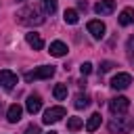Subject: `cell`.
Listing matches in <instances>:
<instances>
[{"label": "cell", "mask_w": 134, "mask_h": 134, "mask_svg": "<svg viewBox=\"0 0 134 134\" xmlns=\"http://www.w3.org/2000/svg\"><path fill=\"white\" fill-rule=\"evenodd\" d=\"M42 8H44V15H54L57 13V0H40Z\"/></svg>", "instance_id": "e0dca14e"}, {"label": "cell", "mask_w": 134, "mask_h": 134, "mask_svg": "<svg viewBox=\"0 0 134 134\" xmlns=\"http://www.w3.org/2000/svg\"><path fill=\"white\" fill-rule=\"evenodd\" d=\"M113 67H117L113 61H103V63H100V67H98V71H100V73H107V71H111Z\"/></svg>", "instance_id": "44dd1931"}, {"label": "cell", "mask_w": 134, "mask_h": 134, "mask_svg": "<svg viewBox=\"0 0 134 134\" xmlns=\"http://www.w3.org/2000/svg\"><path fill=\"white\" fill-rule=\"evenodd\" d=\"M80 71H82V75L92 73V63H82V65H80Z\"/></svg>", "instance_id": "603a6c76"}, {"label": "cell", "mask_w": 134, "mask_h": 134, "mask_svg": "<svg viewBox=\"0 0 134 134\" xmlns=\"http://www.w3.org/2000/svg\"><path fill=\"white\" fill-rule=\"evenodd\" d=\"M23 134H42L40 132V126H36V124H29L27 128H25V132Z\"/></svg>", "instance_id": "7402d4cb"}, {"label": "cell", "mask_w": 134, "mask_h": 134, "mask_svg": "<svg viewBox=\"0 0 134 134\" xmlns=\"http://www.w3.org/2000/svg\"><path fill=\"white\" fill-rule=\"evenodd\" d=\"M46 134H57V132H54V130H50V132H46Z\"/></svg>", "instance_id": "484cf974"}, {"label": "cell", "mask_w": 134, "mask_h": 134, "mask_svg": "<svg viewBox=\"0 0 134 134\" xmlns=\"http://www.w3.org/2000/svg\"><path fill=\"white\" fill-rule=\"evenodd\" d=\"M63 19H65V23L75 25L80 17H77V10H75V8H67V10H65V15H63Z\"/></svg>", "instance_id": "ac0fdd59"}, {"label": "cell", "mask_w": 134, "mask_h": 134, "mask_svg": "<svg viewBox=\"0 0 134 134\" xmlns=\"http://www.w3.org/2000/svg\"><path fill=\"white\" fill-rule=\"evenodd\" d=\"M117 21H119V25H124V27H126V25H132V23H134V8L126 6V8L119 13V19H117Z\"/></svg>", "instance_id": "5bb4252c"}, {"label": "cell", "mask_w": 134, "mask_h": 134, "mask_svg": "<svg viewBox=\"0 0 134 134\" xmlns=\"http://www.w3.org/2000/svg\"><path fill=\"white\" fill-rule=\"evenodd\" d=\"M107 128H109L111 134H128V132L134 128V121L128 119V117H119V115H115V117L107 124Z\"/></svg>", "instance_id": "7a4b0ae2"}, {"label": "cell", "mask_w": 134, "mask_h": 134, "mask_svg": "<svg viewBox=\"0 0 134 134\" xmlns=\"http://www.w3.org/2000/svg\"><path fill=\"white\" fill-rule=\"evenodd\" d=\"M67 115V111H65V107H50V109H46L44 111V117H42V121L44 124H57L61 117H65Z\"/></svg>", "instance_id": "5b68a950"}, {"label": "cell", "mask_w": 134, "mask_h": 134, "mask_svg": "<svg viewBox=\"0 0 134 134\" xmlns=\"http://www.w3.org/2000/svg\"><path fill=\"white\" fill-rule=\"evenodd\" d=\"M77 6H80L82 10H86V8H88V4H86V0H80V2H77Z\"/></svg>", "instance_id": "d4e9b609"}, {"label": "cell", "mask_w": 134, "mask_h": 134, "mask_svg": "<svg viewBox=\"0 0 134 134\" xmlns=\"http://www.w3.org/2000/svg\"><path fill=\"white\" fill-rule=\"evenodd\" d=\"M17 2H25V0H17Z\"/></svg>", "instance_id": "4316f807"}, {"label": "cell", "mask_w": 134, "mask_h": 134, "mask_svg": "<svg viewBox=\"0 0 134 134\" xmlns=\"http://www.w3.org/2000/svg\"><path fill=\"white\" fill-rule=\"evenodd\" d=\"M115 10V0H98L94 4V13L96 15H111Z\"/></svg>", "instance_id": "52a82bcc"}, {"label": "cell", "mask_w": 134, "mask_h": 134, "mask_svg": "<svg viewBox=\"0 0 134 134\" xmlns=\"http://www.w3.org/2000/svg\"><path fill=\"white\" fill-rule=\"evenodd\" d=\"M130 84H132V75L130 73H117V75H113V80H111L109 86L113 90H126Z\"/></svg>", "instance_id": "8992f818"}, {"label": "cell", "mask_w": 134, "mask_h": 134, "mask_svg": "<svg viewBox=\"0 0 134 134\" xmlns=\"http://www.w3.org/2000/svg\"><path fill=\"white\" fill-rule=\"evenodd\" d=\"M88 105H90V96H88V94H82V92H80V94L73 98V107H75V109H86Z\"/></svg>", "instance_id": "9a60e30c"}, {"label": "cell", "mask_w": 134, "mask_h": 134, "mask_svg": "<svg viewBox=\"0 0 134 134\" xmlns=\"http://www.w3.org/2000/svg\"><path fill=\"white\" fill-rule=\"evenodd\" d=\"M15 19L21 25H42L44 23V13H40L34 6H23L21 10H17Z\"/></svg>", "instance_id": "6da1fadb"}, {"label": "cell", "mask_w": 134, "mask_h": 134, "mask_svg": "<svg viewBox=\"0 0 134 134\" xmlns=\"http://www.w3.org/2000/svg\"><path fill=\"white\" fill-rule=\"evenodd\" d=\"M48 52H50L52 57H65V54H67V44L61 42V40H54V42H50Z\"/></svg>", "instance_id": "7c38bea8"}, {"label": "cell", "mask_w": 134, "mask_h": 134, "mask_svg": "<svg viewBox=\"0 0 134 134\" xmlns=\"http://www.w3.org/2000/svg\"><path fill=\"white\" fill-rule=\"evenodd\" d=\"M84 126V121H82V117H69L67 119V128L71 130V132H75V130H80Z\"/></svg>", "instance_id": "ffe728a7"}, {"label": "cell", "mask_w": 134, "mask_h": 134, "mask_svg": "<svg viewBox=\"0 0 134 134\" xmlns=\"http://www.w3.org/2000/svg\"><path fill=\"white\" fill-rule=\"evenodd\" d=\"M98 126H100V113H92L88 117V121H86V130L88 132H94Z\"/></svg>", "instance_id": "2e32d148"}, {"label": "cell", "mask_w": 134, "mask_h": 134, "mask_svg": "<svg viewBox=\"0 0 134 134\" xmlns=\"http://www.w3.org/2000/svg\"><path fill=\"white\" fill-rule=\"evenodd\" d=\"M52 94H54V98H57V100L67 98V84H57V86H54V90H52Z\"/></svg>", "instance_id": "d6986e66"}, {"label": "cell", "mask_w": 134, "mask_h": 134, "mask_svg": "<svg viewBox=\"0 0 134 134\" xmlns=\"http://www.w3.org/2000/svg\"><path fill=\"white\" fill-rule=\"evenodd\" d=\"M15 84H17V75L13 71H8V69H0V86L10 90Z\"/></svg>", "instance_id": "ba28073f"}, {"label": "cell", "mask_w": 134, "mask_h": 134, "mask_svg": "<svg viewBox=\"0 0 134 134\" xmlns=\"http://www.w3.org/2000/svg\"><path fill=\"white\" fill-rule=\"evenodd\" d=\"M126 50H128V54H130V57L134 54V36H130V38H128V44H126Z\"/></svg>", "instance_id": "cb8c5ba5"}, {"label": "cell", "mask_w": 134, "mask_h": 134, "mask_svg": "<svg viewBox=\"0 0 134 134\" xmlns=\"http://www.w3.org/2000/svg\"><path fill=\"white\" fill-rule=\"evenodd\" d=\"M128 109H130V98H126V96H115L109 100V111L113 115H126Z\"/></svg>", "instance_id": "277c9868"}, {"label": "cell", "mask_w": 134, "mask_h": 134, "mask_svg": "<svg viewBox=\"0 0 134 134\" xmlns=\"http://www.w3.org/2000/svg\"><path fill=\"white\" fill-rule=\"evenodd\" d=\"M52 75H54V67L52 65H42V67H36L31 71H27L23 77H25V82H36V80H48Z\"/></svg>", "instance_id": "3957f363"}, {"label": "cell", "mask_w": 134, "mask_h": 134, "mask_svg": "<svg viewBox=\"0 0 134 134\" xmlns=\"http://www.w3.org/2000/svg\"><path fill=\"white\" fill-rule=\"evenodd\" d=\"M88 31L92 34V38L100 40V38L105 36V23L98 21V19H92V21H88Z\"/></svg>", "instance_id": "9c48e42d"}, {"label": "cell", "mask_w": 134, "mask_h": 134, "mask_svg": "<svg viewBox=\"0 0 134 134\" xmlns=\"http://www.w3.org/2000/svg\"><path fill=\"white\" fill-rule=\"evenodd\" d=\"M21 113H23V109H21V105H10L8 107V111H6V119L10 121V124H17L19 119H21Z\"/></svg>", "instance_id": "4fadbf2b"}, {"label": "cell", "mask_w": 134, "mask_h": 134, "mask_svg": "<svg viewBox=\"0 0 134 134\" xmlns=\"http://www.w3.org/2000/svg\"><path fill=\"white\" fill-rule=\"evenodd\" d=\"M25 42H27L34 50H42V48H44V40H42V38H40V34H36V31L25 34Z\"/></svg>", "instance_id": "8fae6325"}, {"label": "cell", "mask_w": 134, "mask_h": 134, "mask_svg": "<svg viewBox=\"0 0 134 134\" xmlns=\"http://www.w3.org/2000/svg\"><path fill=\"white\" fill-rule=\"evenodd\" d=\"M25 109L34 115V113H38L40 109H42V98H40V94H29L27 96V103H25Z\"/></svg>", "instance_id": "30bf717a"}]
</instances>
